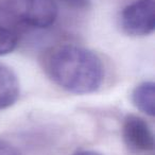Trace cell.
<instances>
[{"label":"cell","instance_id":"1","mask_svg":"<svg viewBox=\"0 0 155 155\" xmlns=\"http://www.w3.org/2000/svg\"><path fill=\"white\" fill-rule=\"evenodd\" d=\"M46 72L61 88L75 95L97 91L104 79V68L100 58L81 46L62 45L47 54Z\"/></svg>","mask_w":155,"mask_h":155},{"label":"cell","instance_id":"2","mask_svg":"<svg viewBox=\"0 0 155 155\" xmlns=\"http://www.w3.org/2000/svg\"><path fill=\"white\" fill-rule=\"evenodd\" d=\"M0 11L19 24L45 29L54 24L58 8L54 0H0Z\"/></svg>","mask_w":155,"mask_h":155},{"label":"cell","instance_id":"3","mask_svg":"<svg viewBox=\"0 0 155 155\" xmlns=\"http://www.w3.org/2000/svg\"><path fill=\"white\" fill-rule=\"evenodd\" d=\"M123 31L133 36H146L155 29L154 0H136L123 9L120 17Z\"/></svg>","mask_w":155,"mask_h":155},{"label":"cell","instance_id":"4","mask_svg":"<svg viewBox=\"0 0 155 155\" xmlns=\"http://www.w3.org/2000/svg\"><path fill=\"white\" fill-rule=\"evenodd\" d=\"M122 137L127 148L146 154L154 150V135L149 124L136 115H127L122 124Z\"/></svg>","mask_w":155,"mask_h":155},{"label":"cell","instance_id":"5","mask_svg":"<svg viewBox=\"0 0 155 155\" xmlns=\"http://www.w3.org/2000/svg\"><path fill=\"white\" fill-rule=\"evenodd\" d=\"M19 93L17 75L10 67L0 64V110L15 104L19 98Z\"/></svg>","mask_w":155,"mask_h":155},{"label":"cell","instance_id":"6","mask_svg":"<svg viewBox=\"0 0 155 155\" xmlns=\"http://www.w3.org/2000/svg\"><path fill=\"white\" fill-rule=\"evenodd\" d=\"M134 105L146 115H155V85L153 82H142L134 88L132 93Z\"/></svg>","mask_w":155,"mask_h":155},{"label":"cell","instance_id":"7","mask_svg":"<svg viewBox=\"0 0 155 155\" xmlns=\"http://www.w3.org/2000/svg\"><path fill=\"white\" fill-rule=\"evenodd\" d=\"M18 44V37L13 31L0 27V56L14 51Z\"/></svg>","mask_w":155,"mask_h":155},{"label":"cell","instance_id":"8","mask_svg":"<svg viewBox=\"0 0 155 155\" xmlns=\"http://www.w3.org/2000/svg\"><path fill=\"white\" fill-rule=\"evenodd\" d=\"M61 1L68 7L77 10H85L88 9L89 7V0H61Z\"/></svg>","mask_w":155,"mask_h":155},{"label":"cell","instance_id":"9","mask_svg":"<svg viewBox=\"0 0 155 155\" xmlns=\"http://www.w3.org/2000/svg\"><path fill=\"white\" fill-rule=\"evenodd\" d=\"M0 155H20V153L9 142L0 140Z\"/></svg>","mask_w":155,"mask_h":155},{"label":"cell","instance_id":"10","mask_svg":"<svg viewBox=\"0 0 155 155\" xmlns=\"http://www.w3.org/2000/svg\"><path fill=\"white\" fill-rule=\"evenodd\" d=\"M73 155H102V154L99 152H96V151H91V150H82V151H79V152L74 153Z\"/></svg>","mask_w":155,"mask_h":155}]
</instances>
